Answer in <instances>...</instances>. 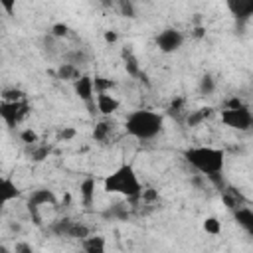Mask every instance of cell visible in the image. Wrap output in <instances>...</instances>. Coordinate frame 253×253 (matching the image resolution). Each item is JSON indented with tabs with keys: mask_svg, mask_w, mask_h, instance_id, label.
<instances>
[{
	"mask_svg": "<svg viewBox=\"0 0 253 253\" xmlns=\"http://www.w3.org/2000/svg\"><path fill=\"white\" fill-rule=\"evenodd\" d=\"M164 128V117L150 109H138L132 111L125 119V130L128 136L136 140H152L158 136Z\"/></svg>",
	"mask_w": 253,
	"mask_h": 253,
	"instance_id": "6da1fadb",
	"label": "cell"
},
{
	"mask_svg": "<svg viewBox=\"0 0 253 253\" xmlns=\"http://www.w3.org/2000/svg\"><path fill=\"white\" fill-rule=\"evenodd\" d=\"M184 160L202 176L221 174L225 166V152L213 146H192L184 150Z\"/></svg>",
	"mask_w": 253,
	"mask_h": 253,
	"instance_id": "7a4b0ae2",
	"label": "cell"
},
{
	"mask_svg": "<svg viewBox=\"0 0 253 253\" xmlns=\"http://www.w3.org/2000/svg\"><path fill=\"white\" fill-rule=\"evenodd\" d=\"M103 190L107 194H119L128 200H136L142 196V184L130 164H121L119 168H115L103 180Z\"/></svg>",
	"mask_w": 253,
	"mask_h": 253,
	"instance_id": "3957f363",
	"label": "cell"
},
{
	"mask_svg": "<svg viewBox=\"0 0 253 253\" xmlns=\"http://www.w3.org/2000/svg\"><path fill=\"white\" fill-rule=\"evenodd\" d=\"M221 123L233 130H249L253 128V113L243 105L237 109H223L221 111Z\"/></svg>",
	"mask_w": 253,
	"mask_h": 253,
	"instance_id": "277c9868",
	"label": "cell"
},
{
	"mask_svg": "<svg viewBox=\"0 0 253 253\" xmlns=\"http://www.w3.org/2000/svg\"><path fill=\"white\" fill-rule=\"evenodd\" d=\"M28 115H30V103L26 99L16 103H8V101L0 103V117L8 128H14L16 125H20Z\"/></svg>",
	"mask_w": 253,
	"mask_h": 253,
	"instance_id": "5b68a950",
	"label": "cell"
},
{
	"mask_svg": "<svg viewBox=\"0 0 253 253\" xmlns=\"http://www.w3.org/2000/svg\"><path fill=\"white\" fill-rule=\"evenodd\" d=\"M51 231L59 237H73V239H79L83 241L85 237L91 235V229L81 223V221H75V219H69V217H63V219H57L51 223Z\"/></svg>",
	"mask_w": 253,
	"mask_h": 253,
	"instance_id": "8992f818",
	"label": "cell"
},
{
	"mask_svg": "<svg viewBox=\"0 0 253 253\" xmlns=\"http://www.w3.org/2000/svg\"><path fill=\"white\" fill-rule=\"evenodd\" d=\"M73 89H75V95L85 103L89 115L95 117V113H99V111H97V101H95V95H97V93H95L93 77H89V75H81V77L73 83Z\"/></svg>",
	"mask_w": 253,
	"mask_h": 253,
	"instance_id": "52a82bcc",
	"label": "cell"
},
{
	"mask_svg": "<svg viewBox=\"0 0 253 253\" xmlns=\"http://www.w3.org/2000/svg\"><path fill=\"white\" fill-rule=\"evenodd\" d=\"M55 194L51 192V190H47V188H38V190H34L32 194H30V198H28V210H30V213H32V217H34V223H42L40 221V213H38V210L42 208V206H55Z\"/></svg>",
	"mask_w": 253,
	"mask_h": 253,
	"instance_id": "ba28073f",
	"label": "cell"
},
{
	"mask_svg": "<svg viewBox=\"0 0 253 253\" xmlns=\"http://www.w3.org/2000/svg\"><path fill=\"white\" fill-rule=\"evenodd\" d=\"M182 43H184V34L176 28H164L156 36V47L162 53H174L182 47Z\"/></svg>",
	"mask_w": 253,
	"mask_h": 253,
	"instance_id": "9c48e42d",
	"label": "cell"
},
{
	"mask_svg": "<svg viewBox=\"0 0 253 253\" xmlns=\"http://www.w3.org/2000/svg\"><path fill=\"white\" fill-rule=\"evenodd\" d=\"M227 10L237 24H245L253 16V0H227Z\"/></svg>",
	"mask_w": 253,
	"mask_h": 253,
	"instance_id": "30bf717a",
	"label": "cell"
},
{
	"mask_svg": "<svg viewBox=\"0 0 253 253\" xmlns=\"http://www.w3.org/2000/svg\"><path fill=\"white\" fill-rule=\"evenodd\" d=\"M221 202H223V206H225L227 210H231V211H237L239 208H245V206H247L245 196H243L237 188H233V186H229V184H227V188L221 192Z\"/></svg>",
	"mask_w": 253,
	"mask_h": 253,
	"instance_id": "8fae6325",
	"label": "cell"
},
{
	"mask_svg": "<svg viewBox=\"0 0 253 253\" xmlns=\"http://www.w3.org/2000/svg\"><path fill=\"white\" fill-rule=\"evenodd\" d=\"M121 57H123V65H125V69H126V73L130 77L140 79L144 75V71H142V67H140V63H138V59H136V55H134V51L130 47H123Z\"/></svg>",
	"mask_w": 253,
	"mask_h": 253,
	"instance_id": "7c38bea8",
	"label": "cell"
},
{
	"mask_svg": "<svg viewBox=\"0 0 253 253\" xmlns=\"http://www.w3.org/2000/svg\"><path fill=\"white\" fill-rule=\"evenodd\" d=\"M119 107H121V101H119L115 95H111V93H101V95H97V111H99L103 117L113 115L115 111H119Z\"/></svg>",
	"mask_w": 253,
	"mask_h": 253,
	"instance_id": "4fadbf2b",
	"label": "cell"
},
{
	"mask_svg": "<svg viewBox=\"0 0 253 253\" xmlns=\"http://www.w3.org/2000/svg\"><path fill=\"white\" fill-rule=\"evenodd\" d=\"M83 253H107V241L103 235H89L81 241Z\"/></svg>",
	"mask_w": 253,
	"mask_h": 253,
	"instance_id": "5bb4252c",
	"label": "cell"
},
{
	"mask_svg": "<svg viewBox=\"0 0 253 253\" xmlns=\"http://www.w3.org/2000/svg\"><path fill=\"white\" fill-rule=\"evenodd\" d=\"M233 219L249 233L253 235V208H239L237 211H233Z\"/></svg>",
	"mask_w": 253,
	"mask_h": 253,
	"instance_id": "9a60e30c",
	"label": "cell"
},
{
	"mask_svg": "<svg viewBox=\"0 0 253 253\" xmlns=\"http://www.w3.org/2000/svg\"><path fill=\"white\" fill-rule=\"evenodd\" d=\"M55 77L61 79V81H73L75 83L81 77V71L73 63H59V67L55 69Z\"/></svg>",
	"mask_w": 253,
	"mask_h": 253,
	"instance_id": "2e32d148",
	"label": "cell"
},
{
	"mask_svg": "<svg viewBox=\"0 0 253 253\" xmlns=\"http://www.w3.org/2000/svg\"><path fill=\"white\" fill-rule=\"evenodd\" d=\"M79 194H81V204L85 208H91L95 202V180L93 178H85L79 186Z\"/></svg>",
	"mask_w": 253,
	"mask_h": 253,
	"instance_id": "e0dca14e",
	"label": "cell"
},
{
	"mask_svg": "<svg viewBox=\"0 0 253 253\" xmlns=\"http://www.w3.org/2000/svg\"><path fill=\"white\" fill-rule=\"evenodd\" d=\"M113 121H109V119H103V121H99L97 125H95V128H93V138L97 140V142H107L109 138H111V134H113Z\"/></svg>",
	"mask_w": 253,
	"mask_h": 253,
	"instance_id": "ac0fdd59",
	"label": "cell"
},
{
	"mask_svg": "<svg viewBox=\"0 0 253 253\" xmlns=\"http://www.w3.org/2000/svg\"><path fill=\"white\" fill-rule=\"evenodd\" d=\"M211 115H213V107H200V109L190 111V113L186 115V123H188L190 126H198V125H202L206 119H210Z\"/></svg>",
	"mask_w": 253,
	"mask_h": 253,
	"instance_id": "d6986e66",
	"label": "cell"
},
{
	"mask_svg": "<svg viewBox=\"0 0 253 253\" xmlns=\"http://www.w3.org/2000/svg\"><path fill=\"white\" fill-rule=\"evenodd\" d=\"M0 192H2V202L4 204H8V202H12V200H16V198H20V188L16 186V182L12 180V178H2V188H0Z\"/></svg>",
	"mask_w": 253,
	"mask_h": 253,
	"instance_id": "ffe728a7",
	"label": "cell"
},
{
	"mask_svg": "<svg viewBox=\"0 0 253 253\" xmlns=\"http://www.w3.org/2000/svg\"><path fill=\"white\" fill-rule=\"evenodd\" d=\"M93 85H95V93L101 95V93H111V89L115 87V81L109 77L97 75V77H93Z\"/></svg>",
	"mask_w": 253,
	"mask_h": 253,
	"instance_id": "44dd1931",
	"label": "cell"
},
{
	"mask_svg": "<svg viewBox=\"0 0 253 253\" xmlns=\"http://www.w3.org/2000/svg\"><path fill=\"white\" fill-rule=\"evenodd\" d=\"M105 217H113V219H126L128 217V210L125 204H113L105 213Z\"/></svg>",
	"mask_w": 253,
	"mask_h": 253,
	"instance_id": "7402d4cb",
	"label": "cell"
},
{
	"mask_svg": "<svg viewBox=\"0 0 253 253\" xmlns=\"http://www.w3.org/2000/svg\"><path fill=\"white\" fill-rule=\"evenodd\" d=\"M49 146H45V144H34V146H28V152H30V156H32V160H36V162H40V160H43V158H47V154H49Z\"/></svg>",
	"mask_w": 253,
	"mask_h": 253,
	"instance_id": "603a6c76",
	"label": "cell"
},
{
	"mask_svg": "<svg viewBox=\"0 0 253 253\" xmlns=\"http://www.w3.org/2000/svg\"><path fill=\"white\" fill-rule=\"evenodd\" d=\"M213 89H215V81H213V77H211V75H204V77L200 79V85H198L200 95H211Z\"/></svg>",
	"mask_w": 253,
	"mask_h": 253,
	"instance_id": "cb8c5ba5",
	"label": "cell"
},
{
	"mask_svg": "<svg viewBox=\"0 0 253 253\" xmlns=\"http://www.w3.org/2000/svg\"><path fill=\"white\" fill-rule=\"evenodd\" d=\"M204 231L210 235H219L221 233V221L217 217H206L204 219Z\"/></svg>",
	"mask_w": 253,
	"mask_h": 253,
	"instance_id": "d4e9b609",
	"label": "cell"
},
{
	"mask_svg": "<svg viewBox=\"0 0 253 253\" xmlns=\"http://www.w3.org/2000/svg\"><path fill=\"white\" fill-rule=\"evenodd\" d=\"M24 99H26V93L20 89H4L2 91V101L16 103V101H24Z\"/></svg>",
	"mask_w": 253,
	"mask_h": 253,
	"instance_id": "484cf974",
	"label": "cell"
},
{
	"mask_svg": "<svg viewBox=\"0 0 253 253\" xmlns=\"http://www.w3.org/2000/svg\"><path fill=\"white\" fill-rule=\"evenodd\" d=\"M117 6H119L121 16H126V18H134V16H136V10H134V4H132V2H128V0H121Z\"/></svg>",
	"mask_w": 253,
	"mask_h": 253,
	"instance_id": "4316f807",
	"label": "cell"
},
{
	"mask_svg": "<svg viewBox=\"0 0 253 253\" xmlns=\"http://www.w3.org/2000/svg\"><path fill=\"white\" fill-rule=\"evenodd\" d=\"M20 140H22L26 146H34V144H38V134H36L32 128H24V130L20 132Z\"/></svg>",
	"mask_w": 253,
	"mask_h": 253,
	"instance_id": "83f0119b",
	"label": "cell"
},
{
	"mask_svg": "<svg viewBox=\"0 0 253 253\" xmlns=\"http://www.w3.org/2000/svg\"><path fill=\"white\" fill-rule=\"evenodd\" d=\"M69 34V26L67 24H63V22H57V24H53L51 26V38H65Z\"/></svg>",
	"mask_w": 253,
	"mask_h": 253,
	"instance_id": "f1b7e54d",
	"label": "cell"
},
{
	"mask_svg": "<svg viewBox=\"0 0 253 253\" xmlns=\"http://www.w3.org/2000/svg\"><path fill=\"white\" fill-rule=\"evenodd\" d=\"M184 99L182 97H178V99H174L172 103H170V107H168V113L170 115H174V117H180L182 113H184Z\"/></svg>",
	"mask_w": 253,
	"mask_h": 253,
	"instance_id": "f546056e",
	"label": "cell"
},
{
	"mask_svg": "<svg viewBox=\"0 0 253 253\" xmlns=\"http://www.w3.org/2000/svg\"><path fill=\"white\" fill-rule=\"evenodd\" d=\"M14 253H34V247H32V243H28V241H16Z\"/></svg>",
	"mask_w": 253,
	"mask_h": 253,
	"instance_id": "4dcf8cb0",
	"label": "cell"
},
{
	"mask_svg": "<svg viewBox=\"0 0 253 253\" xmlns=\"http://www.w3.org/2000/svg\"><path fill=\"white\" fill-rule=\"evenodd\" d=\"M59 136H61L63 140H69V138H73V136H75V128H63Z\"/></svg>",
	"mask_w": 253,
	"mask_h": 253,
	"instance_id": "1f68e13d",
	"label": "cell"
},
{
	"mask_svg": "<svg viewBox=\"0 0 253 253\" xmlns=\"http://www.w3.org/2000/svg\"><path fill=\"white\" fill-rule=\"evenodd\" d=\"M117 38H119V36H117L115 32H105V42H109V43H115V42H117Z\"/></svg>",
	"mask_w": 253,
	"mask_h": 253,
	"instance_id": "d6a6232c",
	"label": "cell"
},
{
	"mask_svg": "<svg viewBox=\"0 0 253 253\" xmlns=\"http://www.w3.org/2000/svg\"><path fill=\"white\" fill-rule=\"evenodd\" d=\"M0 4H2V8H4V10H8V12H12V10H14V2H0Z\"/></svg>",
	"mask_w": 253,
	"mask_h": 253,
	"instance_id": "836d02e7",
	"label": "cell"
},
{
	"mask_svg": "<svg viewBox=\"0 0 253 253\" xmlns=\"http://www.w3.org/2000/svg\"><path fill=\"white\" fill-rule=\"evenodd\" d=\"M194 36H196V38H202V36H204V28H196V30H194Z\"/></svg>",
	"mask_w": 253,
	"mask_h": 253,
	"instance_id": "e575fe53",
	"label": "cell"
}]
</instances>
